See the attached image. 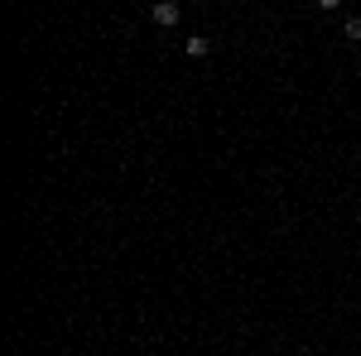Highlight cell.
Listing matches in <instances>:
<instances>
[{"label":"cell","instance_id":"2","mask_svg":"<svg viewBox=\"0 0 361 356\" xmlns=\"http://www.w3.org/2000/svg\"><path fill=\"white\" fill-rule=\"evenodd\" d=\"M207 49H212L207 39H188V54H193V58H207Z\"/></svg>","mask_w":361,"mask_h":356},{"label":"cell","instance_id":"3","mask_svg":"<svg viewBox=\"0 0 361 356\" xmlns=\"http://www.w3.org/2000/svg\"><path fill=\"white\" fill-rule=\"evenodd\" d=\"M342 34H347L352 44H361V20H347V25H342Z\"/></svg>","mask_w":361,"mask_h":356},{"label":"cell","instance_id":"1","mask_svg":"<svg viewBox=\"0 0 361 356\" xmlns=\"http://www.w3.org/2000/svg\"><path fill=\"white\" fill-rule=\"evenodd\" d=\"M149 15H154V25H164V29H173V25H178V20H183V10H178L173 0H159V5H154Z\"/></svg>","mask_w":361,"mask_h":356}]
</instances>
